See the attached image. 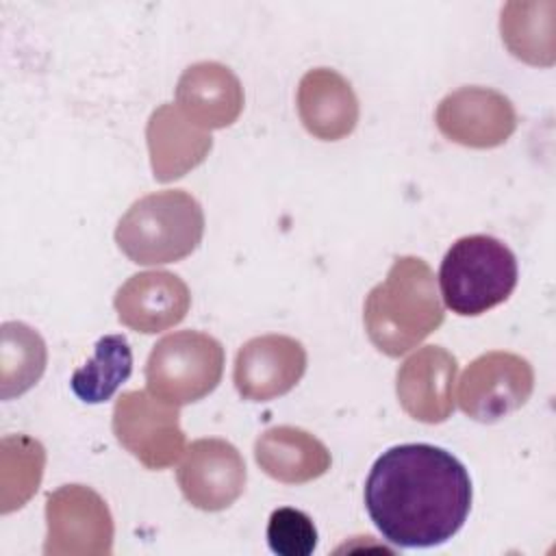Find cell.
<instances>
[{
	"label": "cell",
	"mask_w": 556,
	"mask_h": 556,
	"mask_svg": "<svg viewBox=\"0 0 556 556\" xmlns=\"http://www.w3.org/2000/svg\"><path fill=\"white\" fill-rule=\"evenodd\" d=\"M267 545L278 556H311L317 547V528L298 508H276L267 521Z\"/></svg>",
	"instance_id": "22"
},
{
	"label": "cell",
	"mask_w": 556,
	"mask_h": 556,
	"mask_svg": "<svg viewBox=\"0 0 556 556\" xmlns=\"http://www.w3.org/2000/svg\"><path fill=\"white\" fill-rule=\"evenodd\" d=\"M46 467L43 445L28 434H7L0 441V510L22 508L39 489Z\"/></svg>",
	"instance_id": "21"
},
{
	"label": "cell",
	"mask_w": 556,
	"mask_h": 556,
	"mask_svg": "<svg viewBox=\"0 0 556 556\" xmlns=\"http://www.w3.org/2000/svg\"><path fill=\"white\" fill-rule=\"evenodd\" d=\"M132 352L124 334H104L96 341L93 356L70 380L74 395L85 404H102L128 380Z\"/></svg>",
	"instance_id": "20"
},
{
	"label": "cell",
	"mask_w": 556,
	"mask_h": 556,
	"mask_svg": "<svg viewBox=\"0 0 556 556\" xmlns=\"http://www.w3.org/2000/svg\"><path fill=\"white\" fill-rule=\"evenodd\" d=\"M111 428L117 443L148 469H167L185 454L178 406L150 391L122 393L113 406Z\"/></svg>",
	"instance_id": "6"
},
{
	"label": "cell",
	"mask_w": 556,
	"mask_h": 556,
	"mask_svg": "<svg viewBox=\"0 0 556 556\" xmlns=\"http://www.w3.org/2000/svg\"><path fill=\"white\" fill-rule=\"evenodd\" d=\"M358 98L352 85L330 67L308 70L298 85L302 126L321 141H339L358 124Z\"/></svg>",
	"instance_id": "16"
},
{
	"label": "cell",
	"mask_w": 556,
	"mask_h": 556,
	"mask_svg": "<svg viewBox=\"0 0 556 556\" xmlns=\"http://www.w3.org/2000/svg\"><path fill=\"white\" fill-rule=\"evenodd\" d=\"M152 176L172 182L204 163L213 148L208 130L193 124L178 104H161L152 111L146 126Z\"/></svg>",
	"instance_id": "14"
},
{
	"label": "cell",
	"mask_w": 556,
	"mask_h": 556,
	"mask_svg": "<svg viewBox=\"0 0 556 556\" xmlns=\"http://www.w3.org/2000/svg\"><path fill=\"white\" fill-rule=\"evenodd\" d=\"M48 350L37 330L22 321L0 328V393L2 400L26 393L43 376Z\"/></svg>",
	"instance_id": "19"
},
{
	"label": "cell",
	"mask_w": 556,
	"mask_h": 556,
	"mask_svg": "<svg viewBox=\"0 0 556 556\" xmlns=\"http://www.w3.org/2000/svg\"><path fill=\"white\" fill-rule=\"evenodd\" d=\"M500 33L519 61L554 63V2H508L502 9Z\"/></svg>",
	"instance_id": "18"
},
{
	"label": "cell",
	"mask_w": 556,
	"mask_h": 556,
	"mask_svg": "<svg viewBox=\"0 0 556 556\" xmlns=\"http://www.w3.org/2000/svg\"><path fill=\"white\" fill-rule=\"evenodd\" d=\"M441 135L458 146L486 150L502 146L517 128L513 102L489 87H460L447 93L434 113Z\"/></svg>",
	"instance_id": "9"
},
{
	"label": "cell",
	"mask_w": 556,
	"mask_h": 556,
	"mask_svg": "<svg viewBox=\"0 0 556 556\" xmlns=\"http://www.w3.org/2000/svg\"><path fill=\"white\" fill-rule=\"evenodd\" d=\"M439 282L452 313L476 317L510 298L517 287V258L491 235H467L445 252Z\"/></svg>",
	"instance_id": "4"
},
{
	"label": "cell",
	"mask_w": 556,
	"mask_h": 556,
	"mask_svg": "<svg viewBox=\"0 0 556 556\" xmlns=\"http://www.w3.org/2000/svg\"><path fill=\"white\" fill-rule=\"evenodd\" d=\"M185 500L206 513L232 506L248 480L241 452L224 439H198L185 450L176 471Z\"/></svg>",
	"instance_id": "10"
},
{
	"label": "cell",
	"mask_w": 556,
	"mask_h": 556,
	"mask_svg": "<svg viewBox=\"0 0 556 556\" xmlns=\"http://www.w3.org/2000/svg\"><path fill=\"white\" fill-rule=\"evenodd\" d=\"M224 348L200 330H178L163 337L146 361L148 391L174 406L206 397L222 380Z\"/></svg>",
	"instance_id": "5"
},
{
	"label": "cell",
	"mask_w": 556,
	"mask_h": 556,
	"mask_svg": "<svg viewBox=\"0 0 556 556\" xmlns=\"http://www.w3.org/2000/svg\"><path fill=\"white\" fill-rule=\"evenodd\" d=\"M176 104L204 130L228 128L243 111V87L230 67L200 61L180 74Z\"/></svg>",
	"instance_id": "15"
},
{
	"label": "cell",
	"mask_w": 556,
	"mask_h": 556,
	"mask_svg": "<svg viewBox=\"0 0 556 556\" xmlns=\"http://www.w3.org/2000/svg\"><path fill=\"white\" fill-rule=\"evenodd\" d=\"M256 465L282 484H304L330 469L328 447L298 426H274L254 441Z\"/></svg>",
	"instance_id": "17"
},
{
	"label": "cell",
	"mask_w": 556,
	"mask_h": 556,
	"mask_svg": "<svg viewBox=\"0 0 556 556\" xmlns=\"http://www.w3.org/2000/svg\"><path fill=\"white\" fill-rule=\"evenodd\" d=\"M306 371L304 345L287 334L245 341L235 358L232 380L243 400L269 402L289 393Z\"/></svg>",
	"instance_id": "11"
},
{
	"label": "cell",
	"mask_w": 556,
	"mask_h": 556,
	"mask_svg": "<svg viewBox=\"0 0 556 556\" xmlns=\"http://www.w3.org/2000/svg\"><path fill=\"white\" fill-rule=\"evenodd\" d=\"M532 389V365L515 352L493 350L467 365L458 380L456 400L467 417L493 424L519 410L530 400Z\"/></svg>",
	"instance_id": "8"
},
{
	"label": "cell",
	"mask_w": 556,
	"mask_h": 556,
	"mask_svg": "<svg viewBox=\"0 0 556 556\" xmlns=\"http://www.w3.org/2000/svg\"><path fill=\"white\" fill-rule=\"evenodd\" d=\"M445 319L434 271L419 256H397L365 298L363 321L369 341L397 358L417 348Z\"/></svg>",
	"instance_id": "2"
},
{
	"label": "cell",
	"mask_w": 556,
	"mask_h": 556,
	"mask_svg": "<svg viewBox=\"0 0 556 556\" xmlns=\"http://www.w3.org/2000/svg\"><path fill=\"white\" fill-rule=\"evenodd\" d=\"M458 361L441 345H426L410 354L395 374L402 410L421 424H441L454 410Z\"/></svg>",
	"instance_id": "12"
},
{
	"label": "cell",
	"mask_w": 556,
	"mask_h": 556,
	"mask_svg": "<svg viewBox=\"0 0 556 556\" xmlns=\"http://www.w3.org/2000/svg\"><path fill=\"white\" fill-rule=\"evenodd\" d=\"M365 508L389 543L437 547L465 526L471 510V478L443 447L393 445L369 469Z\"/></svg>",
	"instance_id": "1"
},
{
	"label": "cell",
	"mask_w": 556,
	"mask_h": 556,
	"mask_svg": "<svg viewBox=\"0 0 556 556\" xmlns=\"http://www.w3.org/2000/svg\"><path fill=\"white\" fill-rule=\"evenodd\" d=\"M113 306L126 328L154 334L187 317L191 291L187 282L172 271H139L117 289Z\"/></svg>",
	"instance_id": "13"
},
{
	"label": "cell",
	"mask_w": 556,
	"mask_h": 556,
	"mask_svg": "<svg viewBox=\"0 0 556 556\" xmlns=\"http://www.w3.org/2000/svg\"><path fill=\"white\" fill-rule=\"evenodd\" d=\"M204 237V211L182 189L148 193L115 228L117 248L137 265H165L193 254Z\"/></svg>",
	"instance_id": "3"
},
{
	"label": "cell",
	"mask_w": 556,
	"mask_h": 556,
	"mask_svg": "<svg viewBox=\"0 0 556 556\" xmlns=\"http://www.w3.org/2000/svg\"><path fill=\"white\" fill-rule=\"evenodd\" d=\"M46 556H109L113 517L106 502L85 484H63L46 495Z\"/></svg>",
	"instance_id": "7"
}]
</instances>
